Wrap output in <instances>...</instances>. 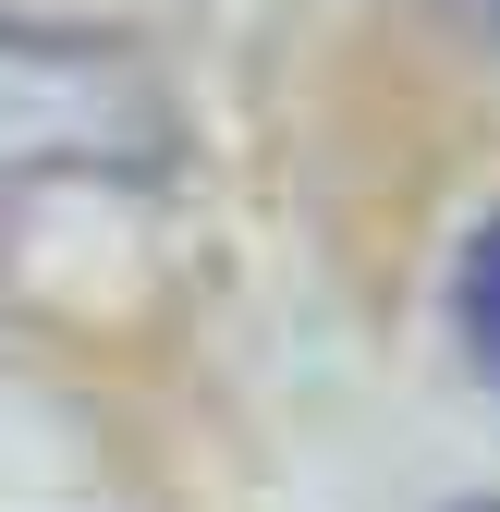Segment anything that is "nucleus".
Masks as SVG:
<instances>
[{"mask_svg":"<svg viewBox=\"0 0 500 512\" xmlns=\"http://www.w3.org/2000/svg\"><path fill=\"white\" fill-rule=\"evenodd\" d=\"M464 342H476V366L500 378V220L464 244Z\"/></svg>","mask_w":500,"mask_h":512,"instance_id":"2","label":"nucleus"},{"mask_svg":"<svg viewBox=\"0 0 500 512\" xmlns=\"http://www.w3.org/2000/svg\"><path fill=\"white\" fill-rule=\"evenodd\" d=\"M171 171V98L98 37H37L0 13V244L49 183H147Z\"/></svg>","mask_w":500,"mask_h":512,"instance_id":"1","label":"nucleus"},{"mask_svg":"<svg viewBox=\"0 0 500 512\" xmlns=\"http://www.w3.org/2000/svg\"><path fill=\"white\" fill-rule=\"evenodd\" d=\"M476 512H500V500H476Z\"/></svg>","mask_w":500,"mask_h":512,"instance_id":"3","label":"nucleus"}]
</instances>
